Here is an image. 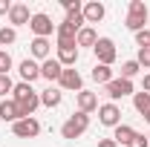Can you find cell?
Wrapping results in <instances>:
<instances>
[{
    "instance_id": "cell-1",
    "label": "cell",
    "mask_w": 150,
    "mask_h": 147,
    "mask_svg": "<svg viewBox=\"0 0 150 147\" xmlns=\"http://www.w3.org/2000/svg\"><path fill=\"white\" fill-rule=\"evenodd\" d=\"M12 101L18 104L20 118H32V115H35V110L40 107V92H38L32 84L18 81V84H15V90H12Z\"/></svg>"
},
{
    "instance_id": "cell-2",
    "label": "cell",
    "mask_w": 150,
    "mask_h": 147,
    "mask_svg": "<svg viewBox=\"0 0 150 147\" xmlns=\"http://www.w3.org/2000/svg\"><path fill=\"white\" fill-rule=\"evenodd\" d=\"M87 130H90V115L78 110V112H72V115L61 124V136H64L67 141H75V139H81Z\"/></svg>"
},
{
    "instance_id": "cell-3",
    "label": "cell",
    "mask_w": 150,
    "mask_h": 147,
    "mask_svg": "<svg viewBox=\"0 0 150 147\" xmlns=\"http://www.w3.org/2000/svg\"><path fill=\"white\" fill-rule=\"evenodd\" d=\"M93 55H95V61H98V64L112 66V64H115V58H118L115 40H112V37H98V43L93 46Z\"/></svg>"
},
{
    "instance_id": "cell-4",
    "label": "cell",
    "mask_w": 150,
    "mask_h": 147,
    "mask_svg": "<svg viewBox=\"0 0 150 147\" xmlns=\"http://www.w3.org/2000/svg\"><path fill=\"white\" fill-rule=\"evenodd\" d=\"M29 29L35 32V37H52L58 26L52 23V18H49L46 12H35L32 20H29Z\"/></svg>"
},
{
    "instance_id": "cell-5",
    "label": "cell",
    "mask_w": 150,
    "mask_h": 147,
    "mask_svg": "<svg viewBox=\"0 0 150 147\" xmlns=\"http://www.w3.org/2000/svg\"><path fill=\"white\" fill-rule=\"evenodd\" d=\"M58 90L61 92H75V95H78V92L84 90V78H81V72H78V69H64V72H61V78H58Z\"/></svg>"
},
{
    "instance_id": "cell-6",
    "label": "cell",
    "mask_w": 150,
    "mask_h": 147,
    "mask_svg": "<svg viewBox=\"0 0 150 147\" xmlns=\"http://www.w3.org/2000/svg\"><path fill=\"white\" fill-rule=\"evenodd\" d=\"M12 133L18 136V139H38L40 136V121H38L35 115L32 118H20L12 124Z\"/></svg>"
},
{
    "instance_id": "cell-7",
    "label": "cell",
    "mask_w": 150,
    "mask_h": 147,
    "mask_svg": "<svg viewBox=\"0 0 150 147\" xmlns=\"http://www.w3.org/2000/svg\"><path fill=\"white\" fill-rule=\"evenodd\" d=\"M98 121H101L104 127H118V124H121V107L112 104V101L98 104Z\"/></svg>"
},
{
    "instance_id": "cell-8",
    "label": "cell",
    "mask_w": 150,
    "mask_h": 147,
    "mask_svg": "<svg viewBox=\"0 0 150 147\" xmlns=\"http://www.w3.org/2000/svg\"><path fill=\"white\" fill-rule=\"evenodd\" d=\"M133 92H136L133 81H124V78H112L110 84H107V95H110L112 104L121 101V98H127V95H133Z\"/></svg>"
},
{
    "instance_id": "cell-9",
    "label": "cell",
    "mask_w": 150,
    "mask_h": 147,
    "mask_svg": "<svg viewBox=\"0 0 150 147\" xmlns=\"http://www.w3.org/2000/svg\"><path fill=\"white\" fill-rule=\"evenodd\" d=\"M32 15H35V12H29L26 3H12V9H9V26H12V29H18V26H29Z\"/></svg>"
},
{
    "instance_id": "cell-10",
    "label": "cell",
    "mask_w": 150,
    "mask_h": 147,
    "mask_svg": "<svg viewBox=\"0 0 150 147\" xmlns=\"http://www.w3.org/2000/svg\"><path fill=\"white\" fill-rule=\"evenodd\" d=\"M55 49H58L55 61L64 66V69H72L75 64H78V58H81V49H78L75 43H69V46H55Z\"/></svg>"
},
{
    "instance_id": "cell-11",
    "label": "cell",
    "mask_w": 150,
    "mask_h": 147,
    "mask_svg": "<svg viewBox=\"0 0 150 147\" xmlns=\"http://www.w3.org/2000/svg\"><path fill=\"white\" fill-rule=\"evenodd\" d=\"M29 52H32V61H46V58H52V43H49V37H32V43H29Z\"/></svg>"
},
{
    "instance_id": "cell-12",
    "label": "cell",
    "mask_w": 150,
    "mask_h": 147,
    "mask_svg": "<svg viewBox=\"0 0 150 147\" xmlns=\"http://www.w3.org/2000/svg\"><path fill=\"white\" fill-rule=\"evenodd\" d=\"M18 72H20V81H26V84H35L38 78H40V64L32 61V58H23L18 64Z\"/></svg>"
},
{
    "instance_id": "cell-13",
    "label": "cell",
    "mask_w": 150,
    "mask_h": 147,
    "mask_svg": "<svg viewBox=\"0 0 150 147\" xmlns=\"http://www.w3.org/2000/svg\"><path fill=\"white\" fill-rule=\"evenodd\" d=\"M104 15H107V6L104 3H98V0L84 3V23H101Z\"/></svg>"
},
{
    "instance_id": "cell-14",
    "label": "cell",
    "mask_w": 150,
    "mask_h": 147,
    "mask_svg": "<svg viewBox=\"0 0 150 147\" xmlns=\"http://www.w3.org/2000/svg\"><path fill=\"white\" fill-rule=\"evenodd\" d=\"M78 32L81 29H75L72 23H58V29H55V37H58V46H69V43H75V37H78Z\"/></svg>"
},
{
    "instance_id": "cell-15",
    "label": "cell",
    "mask_w": 150,
    "mask_h": 147,
    "mask_svg": "<svg viewBox=\"0 0 150 147\" xmlns=\"http://www.w3.org/2000/svg\"><path fill=\"white\" fill-rule=\"evenodd\" d=\"M75 101H78V110L87 112V115H90L93 110H98V95L90 92V90H81L78 95H75Z\"/></svg>"
},
{
    "instance_id": "cell-16",
    "label": "cell",
    "mask_w": 150,
    "mask_h": 147,
    "mask_svg": "<svg viewBox=\"0 0 150 147\" xmlns=\"http://www.w3.org/2000/svg\"><path fill=\"white\" fill-rule=\"evenodd\" d=\"M147 18H150V12H127V20H124V26H127L133 35H136V32L147 29Z\"/></svg>"
},
{
    "instance_id": "cell-17",
    "label": "cell",
    "mask_w": 150,
    "mask_h": 147,
    "mask_svg": "<svg viewBox=\"0 0 150 147\" xmlns=\"http://www.w3.org/2000/svg\"><path fill=\"white\" fill-rule=\"evenodd\" d=\"M61 72H64V66L58 64L55 58H46V61L40 64V78H46L49 84H52V81H58V78H61Z\"/></svg>"
},
{
    "instance_id": "cell-18",
    "label": "cell",
    "mask_w": 150,
    "mask_h": 147,
    "mask_svg": "<svg viewBox=\"0 0 150 147\" xmlns=\"http://www.w3.org/2000/svg\"><path fill=\"white\" fill-rule=\"evenodd\" d=\"M0 121H9V124H15V121H20L18 104H15L12 98H3V101H0Z\"/></svg>"
},
{
    "instance_id": "cell-19",
    "label": "cell",
    "mask_w": 150,
    "mask_h": 147,
    "mask_svg": "<svg viewBox=\"0 0 150 147\" xmlns=\"http://www.w3.org/2000/svg\"><path fill=\"white\" fill-rule=\"evenodd\" d=\"M95 43H98V32H95L93 26H84V29L78 32V37H75V46H78V49H81V46H84V49H93Z\"/></svg>"
},
{
    "instance_id": "cell-20",
    "label": "cell",
    "mask_w": 150,
    "mask_h": 147,
    "mask_svg": "<svg viewBox=\"0 0 150 147\" xmlns=\"http://www.w3.org/2000/svg\"><path fill=\"white\" fill-rule=\"evenodd\" d=\"M61 101H64V92L58 90V87H46V90L40 92V107H49V110H52Z\"/></svg>"
},
{
    "instance_id": "cell-21",
    "label": "cell",
    "mask_w": 150,
    "mask_h": 147,
    "mask_svg": "<svg viewBox=\"0 0 150 147\" xmlns=\"http://www.w3.org/2000/svg\"><path fill=\"white\" fill-rule=\"evenodd\" d=\"M133 136H136V130L130 124H118V127H112V141L115 144H130Z\"/></svg>"
},
{
    "instance_id": "cell-22",
    "label": "cell",
    "mask_w": 150,
    "mask_h": 147,
    "mask_svg": "<svg viewBox=\"0 0 150 147\" xmlns=\"http://www.w3.org/2000/svg\"><path fill=\"white\" fill-rule=\"evenodd\" d=\"M90 78H93L95 84H104V87H107V84L112 81V66H104V64H95V66H93V72H90Z\"/></svg>"
},
{
    "instance_id": "cell-23",
    "label": "cell",
    "mask_w": 150,
    "mask_h": 147,
    "mask_svg": "<svg viewBox=\"0 0 150 147\" xmlns=\"http://www.w3.org/2000/svg\"><path fill=\"white\" fill-rule=\"evenodd\" d=\"M133 107H136V112L139 115H147L150 112V92H133Z\"/></svg>"
},
{
    "instance_id": "cell-24",
    "label": "cell",
    "mask_w": 150,
    "mask_h": 147,
    "mask_svg": "<svg viewBox=\"0 0 150 147\" xmlns=\"http://www.w3.org/2000/svg\"><path fill=\"white\" fill-rule=\"evenodd\" d=\"M139 72H142V66H139V61H136V58H130V61H124V64H121V78H124V81H133Z\"/></svg>"
},
{
    "instance_id": "cell-25",
    "label": "cell",
    "mask_w": 150,
    "mask_h": 147,
    "mask_svg": "<svg viewBox=\"0 0 150 147\" xmlns=\"http://www.w3.org/2000/svg\"><path fill=\"white\" fill-rule=\"evenodd\" d=\"M18 40V29L12 26H0V46H12Z\"/></svg>"
},
{
    "instance_id": "cell-26",
    "label": "cell",
    "mask_w": 150,
    "mask_h": 147,
    "mask_svg": "<svg viewBox=\"0 0 150 147\" xmlns=\"http://www.w3.org/2000/svg\"><path fill=\"white\" fill-rule=\"evenodd\" d=\"M15 66V61H12V55L6 52V49H0V75H9V69Z\"/></svg>"
},
{
    "instance_id": "cell-27",
    "label": "cell",
    "mask_w": 150,
    "mask_h": 147,
    "mask_svg": "<svg viewBox=\"0 0 150 147\" xmlns=\"http://www.w3.org/2000/svg\"><path fill=\"white\" fill-rule=\"evenodd\" d=\"M12 90H15V81H12L9 75H0V98L12 95Z\"/></svg>"
},
{
    "instance_id": "cell-28",
    "label": "cell",
    "mask_w": 150,
    "mask_h": 147,
    "mask_svg": "<svg viewBox=\"0 0 150 147\" xmlns=\"http://www.w3.org/2000/svg\"><path fill=\"white\" fill-rule=\"evenodd\" d=\"M136 46H139V49H147V46H150V29L136 32Z\"/></svg>"
},
{
    "instance_id": "cell-29",
    "label": "cell",
    "mask_w": 150,
    "mask_h": 147,
    "mask_svg": "<svg viewBox=\"0 0 150 147\" xmlns=\"http://www.w3.org/2000/svg\"><path fill=\"white\" fill-rule=\"evenodd\" d=\"M136 61H139V66H142V69H150V46H147V49H139Z\"/></svg>"
},
{
    "instance_id": "cell-30",
    "label": "cell",
    "mask_w": 150,
    "mask_h": 147,
    "mask_svg": "<svg viewBox=\"0 0 150 147\" xmlns=\"http://www.w3.org/2000/svg\"><path fill=\"white\" fill-rule=\"evenodd\" d=\"M127 147H150V141H147V136H144V133H136V136H133V141Z\"/></svg>"
},
{
    "instance_id": "cell-31",
    "label": "cell",
    "mask_w": 150,
    "mask_h": 147,
    "mask_svg": "<svg viewBox=\"0 0 150 147\" xmlns=\"http://www.w3.org/2000/svg\"><path fill=\"white\" fill-rule=\"evenodd\" d=\"M9 9H12V3L9 0H0V15H9Z\"/></svg>"
},
{
    "instance_id": "cell-32",
    "label": "cell",
    "mask_w": 150,
    "mask_h": 147,
    "mask_svg": "<svg viewBox=\"0 0 150 147\" xmlns=\"http://www.w3.org/2000/svg\"><path fill=\"white\" fill-rule=\"evenodd\" d=\"M142 90H144V92H150V72L142 78Z\"/></svg>"
},
{
    "instance_id": "cell-33",
    "label": "cell",
    "mask_w": 150,
    "mask_h": 147,
    "mask_svg": "<svg viewBox=\"0 0 150 147\" xmlns=\"http://www.w3.org/2000/svg\"><path fill=\"white\" fill-rule=\"evenodd\" d=\"M98 147H118V144H115L112 139H101V141H98Z\"/></svg>"
},
{
    "instance_id": "cell-34",
    "label": "cell",
    "mask_w": 150,
    "mask_h": 147,
    "mask_svg": "<svg viewBox=\"0 0 150 147\" xmlns=\"http://www.w3.org/2000/svg\"><path fill=\"white\" fill-rule=\"evenodd\" d=\"M142 118H144V121H147V124H150V112H147V115H142Z\"/></svg>"
},
{
    "instance_id": "cell-35",
    "label": "cell",
    "mask_w": 150,
    "mask_h": 147,
    "mask_svg": "<svg viewBox=\"0 0 150 147\" xmlns=\"http://www.w3.org/2000/svg\"><path fill=\"white\" fill-rule=\"evenodd\" d=\"M147 141H150V133H147Z\"/></svg>"
}]
</instances>
